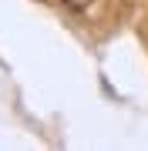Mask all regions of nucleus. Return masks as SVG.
I'll return each mask as SVG.
<instances>
[]
</instances>
